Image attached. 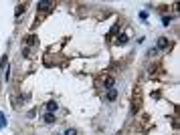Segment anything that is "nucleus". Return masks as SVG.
Instances as JSON below:
<instances>
[{"label": "nucleus", "instance_id": "obj_1", "mask_svg": "<svg viewBox=\"0 0 180 135\" xmlns=\"http://www.w3.org/2000/svg\"><path fill=\"white\" fill-rule=\"evenodd\" d=\"M156 49L158 50H170V39L168 36H160L156 43Z\"/></svg>", "mask_w": 180, "mask_h": 135}, {"label": "nucleus", "instance_id": "obj_12", "mask_svg": "<svg viewBox=\"0 0 180 135\" xmlns=\"http://www.w3.org/2000/svg\"><path fill=\"white\" fill-rule=\"evenodd\" d=\"M170 20H172L170 16H162V22H164V26H170Z\"/></svg>", "mask_w": 180, "mask_h": 135}, {"label": "nucleus", "instance_id": "obj_5", "mask_svg": "<svg viewBox=\"0 0 180 135\" xmlns=\"http://www.w3.org/2000/svg\"><path fill=\"white\" fill-rule=\"evenodd\" d=\"M45 107H47V113H55L59 109V105L57 101H49V103H45Z\"/></svg>", "mask_w": 180, "mask_h": 135}, {"label": "nucleus", "instance_id": "obj_10", "mask_svg": "<svg viewBox=\"0 0 180 135\" xmlns=\"http://www.w3.org/2000/svg\"><path fill=\"white\" fill-rule=\"evenodd\" d=\"M156 54H158V49H156V46L148 49V57H150V58H152V57H156Z\"/></svg>", "mask_w": 180, "mask_h": 135}, {"label": "nucleus", "instance_id": "obj_4", "mask_svg": "<svg viewBox=\"0 0 180 135\" xmlns=\"http://www.w3.org/2000/svg\"><path fill=\"white\" fill-rule=\"evenodd\" d=\"M55 6V4L53 2H51V0H41V2H38L37 4V8H38V12H41V10H51V8H53Z\"/></svg>", "mask_w": 180, "mask_h": 135}, {"label": "nucleus", "instance_id": "obj_6", "mask_svg": "<svg viewBox=\"0 0 180 135\" xmlns=\"http://www.w3.org/2000/svg\"><path fill=\"white\" fill-rule=\"evenodd\" d=\"M42 121H45L47 125H53V123H55V113H45V117H42Z\"/></svg>", "mask_w": 180, "mask_h": 135}, {"label": "nucleus", "instance_id": "obj_9", "mask_svg": "<svg viewBox=\"0 0 180 135\" xmlns=\"http://www.w3.org/2000/svg\"><path fill=\"white\" fill-rule=\"evenodd\" d=\"M115 44H119V46H123V44H128V36L126 35H119L118 39H115Z\"/></svg>", "mask_w": 180, "mask_h": 135}, {"label": "nucleus", "instance_id": "obj_13", "mask_svg": "<svg viewBox=\"0 0 180 135\" xmlns=\"http://www.w3.org/2000/svg\"><path fill=\"white\" fill-rule=\"evenodd\" d=\"M63 135H77V129H73V127H69V129H67V131L63 133Z\"/></svg>", "mask_w": 180, "mask_h": 135}, {"label": "nucleus", "instance_id": "obj_11", "mask_svg": "<svg viewBox=\"0 0 180 135\" xmlns=\"http://www.w3.org/2000/svg\"><path fill=\"white\" fill-rule=\"evenodd\" d=\"M6 61H8V57L4 54V57L0 58V69H6Z\"/></svg>", "mask_w": 180, "mask_h": 135}, {"label": "nucleus", "instance_id": "obj_8", "mask_svg": "<svg viewBox=\"0 0 180 135\" xmlns=\"http://www.w3.org/2000/svg\"><path fill=\"white\" fill-rule=\"evenodd\" d=\"M24 10H27V4H18V6H16V10H14V16H16V18H20Z\"/></svg>", "mask_w": 180, "mask_h": 135}, {"label": "nucleus", "instance_id": "obj_7", "mask_svg": "<svg viewBox=\"0 0 180 135\" xmlns=\"http://www.w3.org/2000/svg\"><path fill=\"white\" fill-rule=\"evenodd\" d=\"M24 44H27V49H28V46H35V44H37V36H35V35L27 36V39H24Z\"/></svg>", "mask_w": 180, "mask_h": 135}, {"label": "nucleus", "instance_id": "obj_14", "mask_svg": "<svg viewBox=\"0 0 180 135\" xmlns=\"http://www.w3.org/2000/svg\"><path fill=\"white\" fill-rule=\"evenodd\" d=\"M8 79H10V67L4 69V81H8Z\"/></svg>", "mask_w": 180, "mask_h": 135}, {"label": "nucleus", "instance_id": "obj_2", "mask_svg": "<svg viewBox=\"0 0 180 135\" xmlns=\"http://www.w3.org/2000/svg\"><path fill=\"white\" fill-rule=\"evenodd\" d=\"M115 99H118V89H115V87L105 91V101H108V103H113Z\"/></svg>", "mask_w": 180, "mask_h": 135}, {"label": "nucleus", "instance_id": "obj_3", "mask_svg": "<svg viewBox=\"0 0 180 135\" xmlns=\"http://www.w3.org/2000/svg\"><path fill=\"white\" fill-rule=\"evenodd\" d=\"M101 83H103L105 91H108V89H113V85H115V79L111 77V75H105V77H103V81H101Z\"/></svg>", "mask_w": 180, "mask_h": 135}]
</instances>
